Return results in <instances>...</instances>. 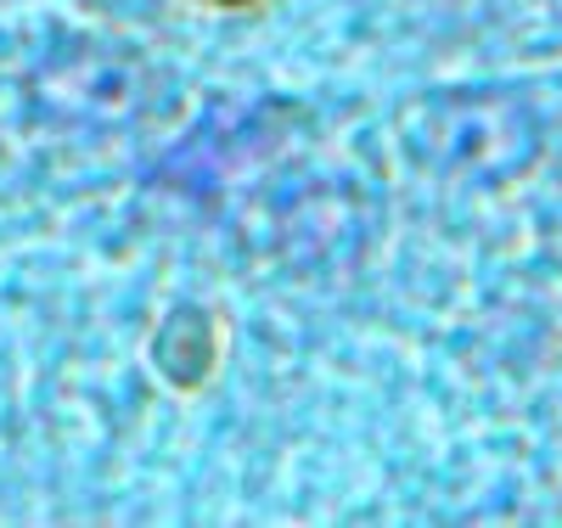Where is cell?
<instances>
[{
    "label": "cell",
    "mask_w": 562,
    "mask_h": 528,
    "mask_svg": "<svg viewBox=\"0 0 562 528\" xmlns=\"http://www.w3.org/2000/svg\"><path fill=\"white\" fill-rule=\"evenodd\" d=\"M186 7H203V12H254L265 0H186Z\"/></svg>",
    "instance_id": "cell-1"
}]
</instances>
